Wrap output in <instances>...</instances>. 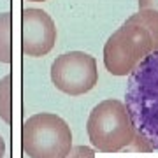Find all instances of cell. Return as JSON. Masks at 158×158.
<instances>
[{
    "mask_svg": "<svg viewBox=\"0 0 158 158\" xmlns=\"http://www.w3.org/2000/svg\"><path fill=\"white\" fill-rule=\"evenodd\" d=\"M125 106L135 130L137 149H158V51L149 53L128 74Z\"/></svg>",
    "mask_w": 158,
    "mask_h": 158,
    "instance_id": "6da1fadb",
    "label": "cell"
},
{
    "mask_svg": "<svg viewBox=\"0 0 158 158\" xmlns=\"http://www.w3.org/2000/svg\"><path fill=\"white\" fill-rule=\"evenodd\" d=\"M153 51H158V11L139 9L107 39L104 65L113 76H128Z\"/></svg>",
    "mask_w": 158,
    "mask_h": 158,
    "instance_id": "7a4b0ae2",
    "label": "cell"
},
{
    "mask_svg": "<svg viewBox=\"0 0 158 158\" xmlns=\"http://www.w3.org/2000/svg\"><path fill=\"white\" fill-rule=\"evenodd\" d=\"M86 132L93 149L102 153H118L135 141L127 106L118 98H106L91 109Z\"/></svg>",
    "mask_w": 158,
    "mask_h": 158,
    "instance_id": "3957f363",
    "label": "cell"
},
{
    "mask_svg": "<svg viewBox=\"0 0 158 158\" xmlns=\"http://www.w3.org/2000/svg\"><path fill=\"white\" fill-rule=\"evenodd\" d=\"M21 149L30 158H65L72 149V132L55 113H37L21 127Z\"/></svg>",
    "mask_w": 158,
    "mask_h": 158,
    "instance_id": "277c9868",
    "label": "cell"
},
{
    "mask_svg": "<svg viewBox=\"0 0 158 158\" xmlns=\"http://www.w3.org/2000/svg\"><path fill=\"white\" fill-rule=\"evenodd\" d=\"M51 81L56 90L70 97L85 95L98 83L97 60L85 51L63 53L51 65Z\"/></svg>",
    "mask_w": 158,
    "mask_h": 158,
    "instance_id": "5b68a950",
    "label": "cell"
},
{
    "mask_svg": "<svg viewBox=\"0 0 158 158\" xmlns=\"http://www.w3.org/2000/svg\"><path fill=\"white\" fill-rule=\"evenodd\" d=\"M56 25L42 9L25 7L21 11V51L25 56H46L56 42Z\"/></svg>",
    "mask_w": 158,
    "mask_h": 158,
    "instance_id": "8992f818",
    "label": "cell"
},
{
    "mask_svg": "<svg viewBox=\"0 0 158 158\" xmlns=\"http://www.w3.org/2000/svg\"><path fill=\"white\" fill-rule=\"evenodd\" d=\"M12 60V12L0 14V62L11 63Z\"/></svg>",
    "mask_w": 158,
    "mask_h": 158,
    "instance_id": "52a82bcc",
    "label": "cell"
},
{
    "mask_svg": "<svg viewBox=\"0 0 158 158\" xmlns=\"http://www.w3.org/2000/svg\"><path fill=\"white\" fill-rule=\"evenodd\" d=\"M12 76L7 74L0 79V118L6 123L12 119Z\"/></svg>",
    "mask_w": 158,
    "mask_h": 158,
    "instance_id": "ba28073f",
    "label": "cell"
},
{
    "mask_svg": "<svg viewBox=\"0 0 158 158\" xmlns=\"http://www.w3.org/2000/svg\"><path fill=\"white\" fill-rule=\"evenodd\" d=\"M65 158H95V149L90 146H72Z\"/></svg>",
    "mask_w": 158,
    "mask_h": 158,
    "instance_id": "9c48e42d",
    "label": "cell"
},
{
    "mask_svg": "<svg viewBox=\"0 0 158 158\" xmlns=\"http://www.w3.org/2000/svg\"><path fill=\"white\" fill-rule=\"evenodd\" d=\"M139 9H151V11H158V0H139Z\"/></svg>",
    "mask_w": 158,
    "mask_h": 158,
    "instance_id": "30bf717a",
    "label": "cell"
},
{
    "mask_svg": "<svg viewBox=\"0 0 158 158\" xmlns=\"http://www.w3.org/2000/svg\"><path fill=\"white\" fill-rule=\"evenodd\" d=\"M6 156V141H4V137L0 135V158Z\"/></svg>",
    "mask_w": 158,
    "mask_h": 158,
    "instance_id": "8fae6325",
    "label": "cell"
},
{
    "mask_svg": "<svg viewBox=\"0 0 158 158\" xmlns=\"http://www.w3.org/2000/svg\"><path fill=\"white\" fill-rule=\"evenodd\" d=\"M30 2H44V0H30Z\"/></svg>",
    "mask_w": 158,
    "mask_h": 158,
    "instance_id": "7c38bea8",
    "label": "cell"
}]
</instances>
